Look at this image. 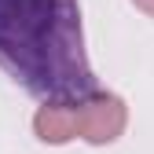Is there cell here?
I'll list each match as a JSON object with an SVG mask.
<instances>
[{
    "instance_id": "2",
    "label": "cell",
    "mask_w": 154,
    "mask_h": 154,
    "mask_svg": "<svg viewBox=\"0 0 154 154\" xmlns=\"http://www.w3.org/2000/svg\"><path fill=\"white\" fill-rule=\"evenodd\" d=\"M125 125H128V106L121 95L92 92L85 99H77V140H85L92 147H106L114 140H121Z\"/></svg>"
},
{
    "instance_id": "1",
    "label": "cell",
    "mask_w": 154,
    "mask_h": 154,
    "mask_svg": "<svg viewBox=\"0 0 154 154\" xmlns=\"http://www.w3.org/2000/svg\"><path fill=\"white\" fill-rule=\"evenodd\" d=\"M0 66L44 103L95 92L77 0H0Z\"/></svg>"
},
{
    "instance_id": "3",
    "label": "cell",
    "mask_w": 154,
    "mask_h": 154,
    "mask_svg": "<svg viewBox=\"0 0 154 154\" xmlns=\"http://www.w3.org/2000/svg\"><path fill=\"white\" fill-rule=\"evenodd\" d=\"M33 132L41 143L63 147L77 140V103H44L33 114Z\"/></svg>"
},
{
    "instance_id": "4",
    "label": "cell",
    "mask_w": 154,
    "mask_h": 154,
    "mask_svg": "<svg viewBox=\"0 0 154 154\" xmlns=\"http://www.w3.org/2000/svg\"><path fill=\"white\" fill-rule=\"evenodd\" d=\"M132 4H136V8H140L147 18H154V0H132Z\"/></svg>"
}]
</instances>
